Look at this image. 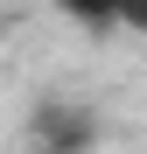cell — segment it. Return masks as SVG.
I'll use <instances>...</instances> for the list:
<instances>
[{"label":"cell","instance_id":"cell-1","mask_svg":"<svg viewBox=\"0 0 147 154\" xmlns=\"http://www.w3.org/2000/svg\"><path fill=\"white\" fill-rule=\"evenodd\" d=\"M105 119H98L84 98H35L28 112V154H91Z\"/></svg>","mask_w":147,"mask_h":154},{"label":"cell","instance_id":"cell-2","mask_svg":"<svg viewBox=\"0 0 147 154\" xmlns=\"http://www.w3.org/2000/svg\"><path fill=\"white\" fill-rule=\"evenodd\" d=\"M56 7L84 28H133V0H56Z\"/></svg>","mask_w":147,"mask_h":154}]
</instances>
